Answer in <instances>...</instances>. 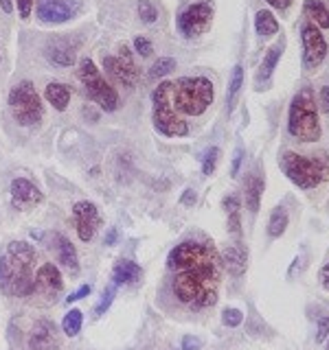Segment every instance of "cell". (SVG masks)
<instances>
[{
	"mask_svg": "<svg viewBox=\"0 0 329 350\" xmlns=\"http://www.w3.org/2000/svg\"><path fill=\"white\" fill-rule=\"evenodd\" d=\"M171 293L186 309L202 311L217 302L222 258L208 241H182L167 256Z\"/></svg>",
	"mask_w": 329,
	"mask_h": 350,
	"instance_id": "cell-1",
	"label": "cell"
},
{
	"mask_svg": "<svg viewBox=\"0 0 329 350\" xmlns=\"http://www.w3.org/2000/svg\"><path fill=\"white\" fill-rule=\"evenodd\" d=\"M38 252L27 241H11L0 252V291L9 298H31L36 291Z\"/></svg>",
	"mask_w": 329,
	"mask_h": 350,
	"instance_id": "cell-2",
	"label": "cell"
},
{
	"mask_svg": "<svg viewBox=\"0 0 329 350\" xmlns=\"http://www.w3.org/2000/svg\"><path fill=\"white\" fill-rule=\"evenodd\" d=\"M215 98L213 81L206 77H182L173 81L171 101L180 116H200L211 107Z\"/></svg>",
	"mask_w": 329,
	"mask_h": 350,
	"instance_id": "cell-3",
	"label": "cell"
},
{
	"mask_svg": "<svg viewBox=\"0 0 329 350\" xmlns=\"http://www.w3.org/2000/svg\"><path fill=\"white\" fill-rule=\"evenodd\" d=\"M288 131L301 142H316L321 138V120H318L316 96L312 88H303L294 94L288 112Z\"/></svg>",
	"mask_w": 329,
	"mask_h": 350,
	"instance_id": "cell-4",
	"label": "cell"
},
{
	"mask_svg": "<svg viewBox=\"0 0 329 350\" xmlns=\"http://www.w3.org/2000/svg\"><path fill=\"white\" fill-rule=\"evenodd\" d=\"M279 167L288 175V180L303 191L316 189L329 178V160L323 156H301L294 151H283Z\"/></svg>",
	"mask_w": 329,
	"mask_h": 350,
	"instance_id": "cell-5",
	"label": "cell"
},
{
	"mask_svg": "<svg viewBox=\"0 0 329 350\" xmlns=\"http://www.w3.org/2000/svg\"><path fill=\"white\" fill-rule=\"evenodd\" d=\"M173 81L158 83L156 90L151 92V120L162 136L167 138H180L189 134V125L184 123V118L175 112L171 101Z\"/></svg>",
	"mask_w": 329,
	"mask_h": 350,
	"instance_id": "cell-6",
	"label": "cell"
},
{
	"mask_svg": "<svg viewBox=\"0 0 329 350\" xmlns=\"http://www.w3.org/2000/svg\"><path fill=\"white\" fill-rule=\"evenodd\" d=\"M77 77H80L84 92L90 101H95L103 112H117L121 105V96L117 92V88L103 79L101 70L97 68V64L93 59H88V57L82 59Z\"/></svg>",
	"mask_w": 329,
	"mask_h": 350,
	"instance_id": "cell-7",
	"label": "cell"
},
{
	"mask_svg": "<svg viewBox=\"0 0 329 350\" xmlns=\"http://www.w3.org/2000/svg\"><path fill=\"white\" fill-rule=\"evenodd\" d=\"M9 112L22 127H36L44 118L42 96L31 81H20L9 92Z\"/></svg>",
	"mask_w": 329,
	"mask_h": 350,
	"instance_id": "cell-8",
	"label": "cell"
},
{
	"mask_svg": "<svg viewBox=\"0 0 329 350\" xmlns=\"http://www.w3.org/2000/svg\"><path fill=\"white\" fill-rule=\"evenodd\" d=\"M119 55H106L103 57V70L112 77V79L123 85V88H134L138 77H141V70L138 66L134 62V57H132V51L130 46H125V44H121Z\"/></svg>",
	"mask_w": 329,
	"mask_h": 350,
	"instance_id": "cell-9",
	"label": "cell"
},
{
	"mask_svg": "<svg viewBox=\"0 0 329 350\" xmlns=\"http://www.w3.org/2000/svg\"><path fill=\"white\" fill-rule=\"evenodd\" d=\"M213 14L215 9L211 3H193L186 9L180 11L178 16V31L184 38H197L202 33L208 31L213 22Z\"/></svg>",
	"mask_w": 329,
	"mask_h": 350,
	"instance_id": "cell-10",
	"label": "cell"
},
{
	"mask_svg": "<svg viewBox=\"0 0 329 350\" xmlns=\"http://www.w3.org/2000/svg\"><path fill=\"white\" fill-rule=\"evenodd\" d=\"M82 11L80 0H36V16L47 25H62Z\"/></svg>",
	"mask_w": 329,
	"mask_h": 350,
	"instance_id": "cell-11",
	"label": "cell"
},
{
	"mask_svg": "<svg viewBox=\"0 0 329 350\" xmlns=\"http://www.w3.org/2000/svg\"><path fill=\"white\" fill-rule=\"evenodd\" d=\"M303 40V66L307 70H316L327 57V42L316 25H303L301 29Z\"/></svg>",
	"mask_w": 329,
	"mask_h": 350,
	"instance_id": "cell-12",
	"label": "cell"
},
{
	"mask_svg": "<svg viewBox=\"0 0 329 350\" xmlns=\"http://www.w3.org/2000/svg\"><path fill=\"white\" fill-rule=\"evenodd\" d=\"M73 224L77 230V237H80L84 243L93 241L97 230L101 228V215H99L97 204L82 200L73 206Z\"/></svg>",
	"mask_w": 329,
	"mask_h": 350,
	"instance_id": "cell-13",
	"label": "cell"
},
{
	"mask_svg": "<svg viewBox=\"0 0 329 350\" xmlns=\"http://www.w3.org/2000/svg\"><path fill=\"white\" fill-rule=\"evenodd\" d=\"M64 289V280H62V271L53 265V262H44L36 271V291L33 295H40V298L53 300L62 293Z\"/></svg>",
	"mask_w": 329,
	"mask_h": 350,
	"instance_id": "cell-14",
	"label": "cell"
},
{
	"mask_svg": "<svg viewBox=\"0 0 329 350\" xmlns=\"http://www.w3.org/2000/svg\"><path fill=\"white\" fill-rule=\"evenodd\" d=\"M9 193H11V204H14L16 211H31V208L40 206L44 200L42 191L27 178H16L11 182Z\"/></svg>",
	"mask_w": 329,
	"mask_h": 350,
	"instance_id": "cell-15",
	"label": "cell"
},
{
	"mask_svg": "<svg viewBox=\"0 0 329 350\" xmlns=\"http://www.w3.org/2000/svg\"><path fill=\"white\" fill-rule=\"evenodd\" d=\"M29 350H58L60 348V333L58 326L51 320H38L29 333Z\"/></svg>",
	"mask_w": 329,
	"mask_h": 350,
	"instance_id": "cell-16",
	"label": "cell"
},
{
	"mask_svg": "<svg viewBox=\"0 0 329 350\" xmlns=\"http://www.w3.org/2000/svg\"><path fill=\"white\" fill-rule=\"evenodd\" d=\"M47 59L55 66H62V68H71L77 62V49L69 38H53L47 42Z\"/></svg>",
	"mask_w": 329,
	"mask_h": 350,
	"instance_id": "cell-17",
	"label": "cell"
},
{
	"mask_svg": "<svg viewBox=\"0 0 329 350\" xmlns=\"http://www.w3.org/2000/svg\"><path fill=\"white\" fill-rule=\"evenodd\" d=\"M53 243H55V254H58V260L64 269H69L71 273H77L80 271V256H77V250L75 245L71 243L69 239L64 234L55 232L53 234Z\"/></svg>",
	"mask_w": 329,
	"mask_h": 350,
	"instance_id": "cell-18",
	"label": "cell"
},
{
	"mask_svg": "<svg viewBox=\"0 0 329 350\" xmlns=\"http://www.w3.org/2000/svg\"><path fill=\"white\" fill-rule=\"evenodd\" d=\"M219 258H222V265L228 269L230 276H235V278H239L248 267V252L241 247V243L228 245L222 254H219Z\"/></svg>",
	"mask_w": 329,
	"mask_h": 350,
	"instance_id": "cell-19",
	"label": "cell"
},
{
	"mask_svg": "<svg viewBox=\"0 0 329 350\" xmlns=\"http://www.w3.org/2000/svg\"><path fill=\"white\" fill-rule=\"evenodd\" d=\"M141 278H143V269L130 258H121L112 269L114 284H136L141 282Z\"/></svg>",
	"mask_w": 329,
	"mask_h": 350,
	"instance_id": "cell-20",
	"label": "cell"
},
{
	"mask_svg": "<svg viewBox=\"0 0 329 350\" xmlns=\"http://www.w3.org/2000/svg\"><path fill=\"white\" fill-rule=\"evenodd\" d=\"M71 94H73L71 85H66L62 81H53V83H49L47 88H44V98H47V101L55 109H58V112H64V109L69 107Z\"/></svg>",
	"mask_w": 329,
	"mask_h": 350,
	"instance_id": "cell-21",
	"label": "cell"
},
{
	"mask_svg": "<svg viewBox=\"0 0 329 350\" xmlns=\"http://www.w3.org/2000/svg\"><path fill=\"white\" fill-rule=\"evenodd\" d=\"M263 186H266V182H263L261 173L259 171H252L248 175L246 180V186H244V197H246V206L248 211L255 215L259 211V202H261V193H263Z\"/></svg>",
	"mask_w": 329,
	"mask_h": 350,
	"instance_id": "cell-22",
	"label": "cell"
},
{
	"mask_svg": "<svg viewBox=\"0 0 329 350\" xmlns=\"http://www.w3.org/2000/svg\"><path fill=\"white\" fill-rule=\"evenodd\" d=\"M303 11L307 18H312L316 22V27L329 29V5L323 0H305Z\"/></svg>",
	"mask_w": 329,
	"mask_h": 350,
	"instance_id": "cell-23",
	"label": "cell"
},
{
	"mask_svg": "<svg viewBox=\"0 0 329 350\" xmlns=\"http://www.w3.org/2000/svg\"><path fill=\"white\" fill-rule=\"evenodd\" d=\"M255 29H257V36L261 40L272 38V36H277V33H279V20L274 18L272 11L261 9L257 14V18H255Z\"/></svg>",
	"mask_w": 329,
	"mask_h": 350,
	"instance_id": "cell-24",
	"label": "cell"
},
{
	"mask_svg": "<svg viewBox=\"0 0 329 350\" xmlns=\"http://www.w3.org/2000/svg\"><path fill=\"white\" fill-rule=\"evenodd\" d=\"M281 53H283V42L274 44V46L266 53V57H263V62H261V66H259V75H257V79H259V81H268V79H270L272 72H274V68H277L279 59H281Z\"/></svg>",
	"mask_w": 329,
	"mask_h": 350,
	"instance_id": "cell-25",
	"label": "cell"
},
{
	"mask_svg": "<svg viewBox=\"0 0 329 350\" xmlns=\"http://www.w3.org/2000/svg\"><path fill=\"white\" fill-rule=\"evenodd\" d=\"M224 208H226V217H228V230L233 234L241 232V206L235 195H228L224 200Z\"/></svg>",
	"mask_w": 329,
	"mask_h": 350,
	"instance_id": "cell-26",
	"label": "cell"
},
{
	"mask_svg": "<svg viewBox=\"0 0 329 350\" xmlns=\"http://www.w3.org/2000/svg\"><path fill=\"white\" fill-rule=\"evenodd\" d=\"M288 224H290L288 211H285V208H274L272 215H270V221H268V234H270V239H279L285 232Z\"/></svg>",
	"mask_w": 329,
	"mask_h": 350,
	"instance_id": "cell-27",
	"label": "cell"
},
{
	"mask_svg": "<svg viewBox=\"0 0 329 350\" xmlns=\"http://www.w3.org/2000/svg\"><path fill=\"white\" fill-rule=\"evenodd\" d=\"M82 324H84V313L80 309H71L62 320V331H64V335L75 337V335H80Z\"/></svg>",
	"mask_w": 329,
	"mask_h": 350,
	"instance_id": "cell-28",
	"label": "cell"
},
{
	"mask_svg": "<svg viewBox=\"0 0 329 350\" xmlns=\"http://www.w3.org/2000/svg\"><path fill=\"white\" fill-rule=\"evenodd\" d=\"M241 83H244V68L237 64L233 68V77H230V88H228V105L235 103V98L241 90Z\"/></svg>",
	"mask_w": 329,
	"mask_h": 350,
	"instance_id": "cell-29",
	"label": "cell"
},
{
	"mask_svg": "<svg viewBox=\"0 0 329 350\" xmlns=\"http://www.w3.org/2000/svg\"><path fill=\"white\" fill-rule=\"evenodd\" d=\"M136 11H138V18L143 22H147V25H151V22L158 20V7L154 5L151 0H138Z\"/></svg>",
	"mask_w": 329,
	"mask_h": 350,
	"instance_id": "cell-30",
	"label": "cell"
},
{
	"mask_svg": "<svg viewBox=\"0 0 329 350\" xmlns=\"http://www.w3.org/2000/svg\"><path fill=\"white\" fill-rule=\"evenodd\" d=\"M171 70H175V59L173 57H160V59L154 62V66L149 68V77L151 79H156V77L169 75Z\"/></svg>",
	"mask_w": 329,
	"mask_h": 350,
	"instance_id": "cell-31",
	"label": "cell"
},
{
	"mask_svg": "<svg viewBox=\"0 0 329 350\" xmlns=\"http://www.w3.org/2000/svg\"><path fill=\"white\" fill-rule=\"evenodd\" d=\"M117 298V284L112 282L110 287H106V291L101 293V300H99V304L95 306V315H103L108 309H110V304L114 302Z\"/></svg>",
	"mask_w": 329,
	"mask_h": 350,
	"instance_id": "cell-32",
	"label": "cell"
},
{
	"mask_svg": "<svg viewBox=\"0 0 329 350\" xmlns=\"http://www.w3.org/2000/svg\"><path fill=\"white\" fill-rule=\"evenodd\" d=\"M219 156H222V151H219L217 147L206 149L204 158H202V173H204V175H211V173L215 171L217 162H219Z\"/></svg>",
	"mask_w": 329,
	"mask_h": 350,
	"instance_id": "cell-33",
	"label": "cell"
},
{
	"mask_svg": "<svg viewBox=\"0 0 329 350\" xmlns=\"http://www.w3.org/2000/svg\"><path fill=\"white\" fill-rule=\"evenodd\" d=\"M222 322H224V326H228V328H235V326H239L241 322H244V313H241L239 309H235V306H230V309H224V313H222Z\"/></svg>",
	"mask_w": 329,
	"mask_h": 350,
	"instance_id": "cell-34",
	"label": "cell"
},
{
	"mask_svg": "<svg viewBox=\"0 0 329 350\" xmlns=\"http://www.w3.org/2000/svg\"><path fill=\"white\" fill-rule=\"evenodd\" d=\"M134 51H136V55H141V57H149V55L154 53V46H151V42L147 38L138 36L134 40Z\"/></svg>",
	"mask_w": 329,
	"mask_h": 350,
	"instance_id": "cell-35",
	"label": "cell"
},
{
	"mask_svg": "<svg viewBox=\"0 0 329 350\" xmlns=\"http://www.w3.org/2000/svg\"><path fill=\"white\" fill-rule=\"evenodd\" d=\"M329 335V315H323L321 320H318V328H316V344L325 342Z\"/></svg>",
	"mask_w": 329,
	"mask_h": 350,
	"instance_id": "cell-36",
	"label": "cell"
},
{
	"mask_svg": "<svg viewBox=\"0 0 329 350\" xmlns=\"http://www.w3.org/2000/svg\"><path fill=\"white\" fill-rule=\"evenodd\" d=\"M18 5V14L22 20H29L31 18V11H33V5H36V0H16Z\"/></svg>",
	"mask_w": 329,
	"mask_h": 350,
	"instance_id": "cell-37",
	"label": "cell"
},
{
	"mask_svg": "<svg viewBox=\"0 0 329 350\" xmlns=\"http://www.w3.org/2000/svg\"><path fill=\"white\" fill-rule=\"evenodd\" d=\"M202 339L200 337H191V335H186L182 337V350H202Z\"/></svg>",
	"mask_w": 329,
	"mask_h": 350,
	"instance_id": "cell-38",
	"label": "cell"
},
{
	"mask_svg": "<svg viewBox=\"0 0 329 350\" xmlns=\"http://www.w3.org/2000/svg\"><path fill=\"white\" fill-rule=\"evenodd\" d=\"M90 291H93V287L90 284H84V287H80L75 293H71L69 298H66V302H77V300H82V298H88V295H90Z\"/></svg>",
	"mask_w": 329,
	"mask_h": 350,
	"instance_id": "cell-39",
	"label": "cell"
},
{
	"mask_svg": "<svg viewBox=\"0 0 329 350\" xmlns=\"http://www.w3.org/2000/svg\"><path fill=\"white\" fill-rule=\"evenodd\" d=\"M318 103H321L323 112H329V85L321 88V94H318Z\"/></svg>",
	"mask_w": 329,
	"mask_h": 350,
	"instance_id": "cell-40",
	"label": "cell"
},
{
	"mask_svg": "<svg viewBox=\"0 0 329 350\" xmlns=\"http://www.w3.org/2000/svg\"><path fill=\"white\" fill-rule=\"evenodd\" d=\"M184 206H193L195 202H197V195H195V191H191V189H186L184 191V195H182V200H180Z\"/></svg>",
	"mask_w": 329,
	"mask_h": 350,
	"instance_id": "cell-41",
	"label": "cell"
},
{
	"mask_svg": "<svg viewBox=\"0 0 329 350\" xmlns=\"http://www.w3.org/2000/svg\"><path fill=\"white\" fill-rule=\"evenodd\" d=\"M266 3L270 5V7H274V9H288L290 5H292V0H266Z\"/></svg>",
	"mask_w": 329,
	"mask_h": 350,
	"instance_id": "cell-42",
	"label": "cell"
},
{
	"mask_svg": "<svg viewBox=\"0 0 329 350\" xmlns=\"http://www.w3.org/2000/svg\"><path fill=\"white\" fill-rule=\"evenodd\" d=\"M241 156H244V151H241V149H237V151H235V158H233V169H230V173H233V175H237V171H239Z\"/></svg>",
	"mask_w": 329,
	"mask_h": 350,
	"instance_id": "cell-43",
	"label": "cell"
},
{
	"mask_svg": "<svg viewBox=\"0 0 329 350\" xmlns=\"http://www.w3.org/2000/svg\"><path fill=\"white\" fill-rule=\"evenodd\" d=\"M321 284H323V287L329 291V262H327V265L321 269Z\"/></svg>",
	"mask_w": 329,
	"mask_h": 350,
	"instance_id": "cell-44",
	"label": "cell"
},
{
	"mask_svg": "<svg viewBox=\"0 0 329 350\" xmlns=\"http://www.w3.org/2000/svg\"><path fill=\"white\" fill-rule=\"evenodd\" d=\"M0 9H3L5 14H14V0H0Z\"/></svg>",
	"mask_w": 329,
	"mask_h": 350,
	"instance_id": "cell-45",
	"label": "cell"
},
{
	"mask_svg": "<svg viewBox=\"0 0 329 350\" xmlns=\"http://www.w3.org/2000/svg\"><path fill=\"white\" fill-rule=\"evenodd\" d=\"M117 241V228H110V232H108V237H106V243L108 245H112Z\"/></svg>",
	"mask_w": 329,
	"mask_h": 350,
	"instance_id": "cell-46",
	"label": "cell"
},
{
	"mask_svg": "<svg viewBox=\"0 0 329 350\" xmlns=\"http://www.w3.org/2000/svg\"><path fill=\"white\" fill-rule=\"evenodd\" d=\"M327 350H329V342H327Z\"/></svg>",
	"mask_w": 329,
	"mask_h": 350,
	"instance_id": "cell-47",
	"label": "cell"
}]
</instances>
